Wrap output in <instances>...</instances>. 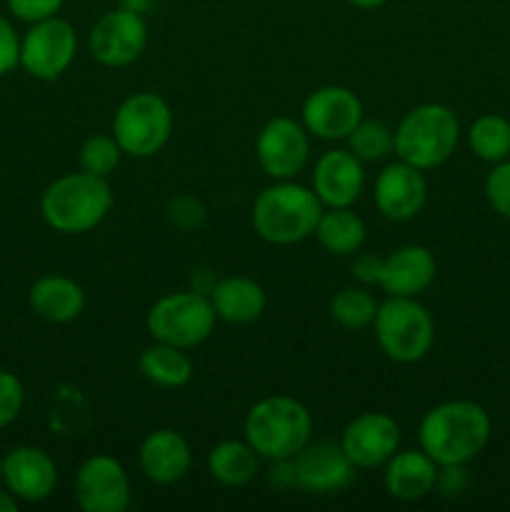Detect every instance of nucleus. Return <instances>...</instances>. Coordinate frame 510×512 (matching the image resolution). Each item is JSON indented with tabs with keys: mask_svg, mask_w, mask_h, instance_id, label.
I'll list each match as a JSON object with an SVG mask.
<instances>
[{
	"mask_svg": "<svg viewBox=\"0 0 510 512\" xmlns=\"http://www.w3.org/2000/svg\"><path fill=\"white\" fill-rule=\"evenodd\" d=\"M425 198H428V183H425L423 170L405 160L385 165L375 178V208L383 218L395 220V223L413 220L423 210Z\"/></svg>",
	"mask_w": 510,
	"mask_h": 512,
	"instance_id": "obj_16",
	"label": "nucleus"
},
{
	"mask_svg": "<svg viewBox=\"0 0 510 512\" xmlns=\"http://www.w3.org/2000/svg\"><path fill=\"white\" fill-rule=\"evenodd\" d=\"M25 388L20 378L10 370H0V430L13 425L23 413Z\"/></svg>",
	"mask_w": 510,
	"mask_h": 512,
	"instance_id": "obj_33",
	"label": "nucleus"
},
{
	"mask_svg": "<svg viewBox=\"0 0 510 512\" xmlns=\"http://www.w3.org/2000/svg\"><path fill=\"white\" fill-rule=\"evenodd\" d=\"M348 3L355 5V8H360V10H375V8H380V5L388 3V0H348Z\"/></svg>",
	"mask_w": 510,
	"mask_h": 512,
	"instance_id": "obj_39",
	"label": "nucleus"
},
{
	"mask_svg": "<svg viewBox=\"0 0 510 512\" xmlns=\"http://www.w3.org/2000/svg\"><path fill=\"white\" fill-rule=\"evenodd\" d=\"M438 263L425 245H400L383 258L380 288L388 298H418L433 285Z\"/></svg>",
	"mask_w": 510,
	"mask_h": 512,
	"instance_id": "obj_19",
	"label": "nucleus"
},
{
	"mask_svg": "<svg viewBox=\"0 0 510 512\" xmlns=\"http://www.w3.org/2000/svg\"><path fill=\"white\" fill-rule=\"evenodd\" d=\"M138 463L150 483L175 485L188 475L190 465H193V453H190L188 440L178 430L160 428L140 443Z\"/></svg>",
	"mask_w": 510,
	"mask_h": 512,
	"instance_id": "obj_20",
	"label": "nucleus"
},
{
	"mask_svg": "<svg viewBox=\"0 0 510 512\" xmlns=\"http://www.w3.org/2000/svg\"><path fill=\"white\" fill-rule=\"evenodd\" d=\"M75 500L85 512H125L130 505V478L113 455H90L75 473Z\"/></svg>",
	"mask_w": 510,
	"mask_h": 512,
	"instance_id": "obj_13",
	"label": "nucleus"
},
{
	"mask_svg": "<svg viewBox=\"0 0 510 512\" xmlns=\"http://www.w3.org/2000/svg\"><path fill=\"white\" fill-rule=\"evenodd\" d=\"M490 430L493 423L483 405L473 400H448L430 408L420 420V450L428 453L438 468L465 465L483 453L490 443Z\"/></svg>",
	"mask_w": 510,
	"mask_h": 512,
	"instance_id": "obj_1",
	"label": "nucleus"
},
{
	"mask_svg": "<svg viewBox=\"0 0 510 512\" xmlns=\"http://www.w3.org/2000/svg\"><path fill=\"white\" fill-rule=\"evenodd\" d=\"M208 298L218 320H225L230 325L255 323L268 305L263 285L245 275H228V278L218 280L210 288Z\"/></svg>",
	"mask_w": 510,
	"mask_h": 512,
	"instance_id": "obj_23",
	"label": "nucleus"
},
{
	"mask_svg": "<svg viewBox=\"0 0 510 512\" xmlns=\"http://www.w3.org/2000/svg\"><path fill=\"white\" fill-rule=\"evenodd\" d=\"M363 120V103L345 85H323L305 98L300 123L318 140H348Z\"/></svg>",
	"mask_w": 510,
	"mask_h": 512,
	"instance_id": "obj_12",
	"label": "nucleus"
},
{
	"mask_svg": "<svg viewBox=\"0 0 510 512\" xmlns=\"http://www.w3.org/2000/svg\"><path fill=\"white\" fill-rule=\"evenodd\" d=\"M3 483L20 503H43L58 488V465L35 445H20L3 458Z\"/></svg>",
	"mask_w": 510,
	"mask_h": 512,
	"instance_id": "obj_17",
	"label": "nucleus"
},
{
	"mask_svg": "<svg viewBox=\"0 0 510 512\" xmlns=\"http://www.w3.org/2000/svg\"><path fill=\"white\" fill-rule=\"evenodd\" d=\"M215 320L218 315L208 295L198 290H183V293H168L155 300L153 308L148 310L145 325H148L150 338L158 343L193 350L213 335Z\"/></svg>",
	"mask_w": 510,
	"mask_h": 512,
	"instance_id": "obj_7",
	"label": "nucleus"
},
{
	"mask_svg": "<svg viewBox=\"0 0 510 512\" xmlns=\"http://www.w3.org/2000/svg\"><path fill=\"white\" fill-rule=\"evenodd\" d=\"M310 155V135L288 115L270 118L255 138V160L270 180H293Z\"/></svg>",
	"mask_w": 510,
	"mask_h": 512,
	"instance_id": "obj_10",
	"label": "nucleus"
},
{
	"mask_svg": "<svg viewBox=\"0 0 510 512\" xmlns=\"http://www.w3.org/2000/svg\"><path fill=\"white\" fill-rule=\"evenodd\" d=\"M28 305L45 323H73L85 310V290L68 275H43L30 285Z\"/></svg>",
	"mask_w": 510,
	"mask_h": 512,
	"instance_id": "obj_22",
	"label": "nucleus"
},
{
	"mask_svg": "<svg viewBox=\"0 0 510 512\" xmlns=\"http://www.w3.org/2000/svg\"><path fill=\"white\" fill-rule=\"evenodd\" d=\"M378 300L373 298L365 285H350V288L338 290L330 300V315L338 325L348 330L373 328L375 313H378Z\"/></svg>",
	"mask_w": 510,
	"mask_h": 512,
	"instance_id": "obj_28",
	"label": "nucleus"
},
{
	"mask_svg": "<svg viewBox=\"0 0 510 512\" xmlns=\"http://www.w3.org/2000/svg\"><path fill=\"white\" fill-rule=\"evenodd\" d=\"M65 0H5L13 18L23 20V23H38V20L53 18L60 13Z\"/></svg>",
	"mask_w": 510,
	"mask_h": 512,
	"instance_id": "obj_34",
	"label": "nucleus"
},
{
	"mask_svg": "<svg viewBox=\"0 0 510 512\" xmlns=\"http://www.w3.org/2000/svg\"><path fill=\"white\" fill-rule=\"evenodd\" d=\"M120 8H128L133 13L145 15L150 8H153V0H120Z\"/></svg>",
	"mask_w": 510,
	"mask_h": 512,
	"instance_id": "obj_38",
	"label": "nucleus"
},
{
	"mask_svg": "<svg viewBox=\"0 0 510 512\" xmlns=\"http://www.w3.org/2000/svg\"><path fill=\"white\" fill-rule=\"evenodd\" d=\"M468 148L485 163H500L510 158V120L498 113L475 118L468 128Z\"/></svg>",
	"mask_w": 510,
	"mask_h": 512,
	"instance_id": "obj_27",
	"label": "nucleus"
},
{
	"mask_svg": "<svg viewBox=\"0 0 510 512\" xmlns=\"http://www.w3.org/2000/svg\"><path fill=\"white\" fill-rule=\"evenodd\" d=\"M243 433L263 460H290L313 438V415L290 395H270L248 410Z\"/></svg>",
	"mask_w": 510,
	"mask_h": 512,
	"instance_id": "obj_4",
	"label": "nucleus"
},
{
	"mask_svg": "<svg viewBox=\"0 0 510 512\" xmlns=\"http://www.w3.org/2000/svg\"><path fill=\"white\" fill-rule=\"evenodd\" d=\"M355 465L343 453L340 443H313L310 440L293 458L295 488L308 495H335L348 488L355 478Z\"/></svg>",
	"mask_w": 510,
	"mask_h": 512,
	"instance_id": "obj_15",
	"label": "nucleus"
},
{
	"mask_svg": "<svg viewBox=\"0 0 510 512\" xmlns=\"http://www.w3.org/2000/svg\"><path fill=\"white\" fill-rule=\"evenodd\" d=\"M173 133V110L160 95L133 93L118 105L113 115V138L123 155L153 158Z\"/></svg>",
	"mask_w": 510,
	"mask_h": 512,
	"instance_id": "obj_8",
	"label": "nucleus"
},
{
	"mask_svg": "<svg viewBox=\"0 0 510 512\" xmlns=\"http://www.w3.org/2000/svg\"><path fill=\"white\" fill-rule=\"evenodd\" d=\"M323 203L313 188L295 180H273L253 203V228L270 245H298L315 233Z\"/></svg>",
	"mask_w": 510,
	"mask_h": 512,
	"instance_id": "obj_3",
	"label": "nucleus"
},
{
	"mask_svg": "<svg viewBox=\"0 0 510 512\" xmlns=\"http://www.w3.org/2000/svg\"><path fill=\"white\" fill-rule=\"evenodd\" d=\"M365 185L363 160L348 148L328 150L313 168V190L325 208H350Z\"/></svg>",
	"mask_w": 510,
	"mask_h": 512,
	"instance_id": "obj_18",
	"label": "nucleus"
},
{
	"mask_svg": "<svg viewBox=\"0 0 510 512\" xmlns=\"http://www.w3.org/2000/svg\"><path fill=\"white\" fill-rule=\"evenodd\" d=\"M115 203L108 178L85 170L55 178L40 195V215L45 223L63 235H83L108 218Z\"/></svg>",
	"mask_w": 510,
	"mask_h": 512,
	"instance_id": "obj_2",
	"label": "nucleus"
},
{
	"mask_svg": "<svg viewBox=\"0 0 510 512\" xmlns=\"http://www.w3.org/2000/svg\"><path fill=\"white\" fill-rule=\"evenodd\" d=\"M78 53L75 28L60 15L30 23L20 38V68L35 80H58Z\"/></svg>",
	"mask_w": 510,
	"mask_h": 512,
	"instance_id": "obj_9",
	"label": "nucleus"
},
{
	"mask_svg": "<svg viewBox=\"0 0 510 512\" xmlns=\"http://www.w3.org/2000/svg\"><path fill=\"white\" fill-rule=\"evenodd\" d=\"M400 445V425L385 413H360L345 425L340 448L358 470H373L388 463Z\"/></svg>",
	"mask_w": 510,
	"mask_h": 512,
	"instance_id": "obj_14",
	"label": "nucleus"
},
{
	"mask_svg": "<svg viewBox=\"0 0 510 512\" xmlns=\"http://www.w3.org/2000/svg\"><path fill=\"white\" fill-rule=\"evenodd\" d=\"M0 480H3V458H0Z\"/></svg>",
	"mask_w": 510,
	"mask_h": 512,
	"instance_id": "obj_40",
	"label": "nucleus"
},
{
	"mask_svg": "<svg viewBox=\"0 0 510 512\" xmlns=\"http://www.w3.org/2000/svg\"><path fill=\"white\" fill-rule=\"evenodd\" d=\"M260 458L248 440H220L208 453V473L223 488H243L260 473Z\"/></svg>",
	"mask_w": 510,
	"mask_h": 512,
	"instance_id": "obj_24",
	"label": "nucleus"
},
{
	"mask_svg": "<svg viewBox=\"0 0 510 512\" xmlns=\"http://www.w3.org/2000/svg\"><path fill=\"white\" fill-rule=\"evenodd\" d=\"M165 215H168V220L175 228L185 230V233L203 228L205 218H208L205 205L195 200L193 195H175V198H170L168 205H165Z\"/></svg>",
	"mask_w": 510,
	"mask_h": 512,
	"instance_id": "obj_31",
	"label": "nucleus"
},
{
	"mask_svg": "<svg viewBox=\"0 0 510 512\" xmlns=\"http://www.w3.org/2000/svg\"><path fill=\"white\" fill-rule=\"evenodd\" d=\"M313 235L330 255H355L365 243V223L350 208H328L320 215Z\"/></svg>",
	"mask_w": 510,
	"mask_h": 512,
	"instance_id": "obj_26",
	"label": "nucleus"
},
{
	"mask_svg": "<svg viewBox=\"0 0 510 512\" xmlns=\"http://www.w3.org/2000/svg\"><path fill=\"white\" fill-rule=\"evenodd\" d=\"M460 143V120L448 105L423 103L408 110L395 128L398 160L425 170H435L453 158Z\"/></svg>",
	"mask_w": 510,
	"mask_h": 512,
	"instance_id": "obj_5",
	"label": "nucleus"
},
{
	"mask_svg": "<svg viewBox=\"0 0 510 512\" xmlns=\"http://www.w3.org/2000/svg\"><path fill=\"white\" fill-rule=\"evenodd\" d=\"M373 330L385 358L400 365L423 360L435 343L433 315L415 298H388L380 303Z\"/></svg>",
	"mask_w": 510,
	"mask_h": 512,
	"instance_id": "obj_6",
	"label": "nucleus"
},
{
	"mask_svg": "<svg viewBox=\"0 0 510 512\" xmlns=\"http://www.w3.org/2000/svg\"><path fill=\"white\" fill-rule=\"evenodd\" d=\"M138 368L145 380L168 390L185 388L193 378V363H190L188 353L175 345L158 343V340H153V345L140 353Z\"/></svg>",
	"mask_w": 510,
	"mask_h": 512,
	"instance_id": "obj_25",
	"label": "nucleus"
},
{
	"mask_svg": "<svg viewBox=\"0 0 510 512\" xmlns=\"http://www.w3.org/2000/svg\"><path fill=\"white\" fill-rule=\"evenodd\" d=\"M485 198L500 218L510 220V158L493 165L485 178Z\"/></svg>",
	"mask_w": 510,
	"mask_h": 512,
	"instance_id": "obj_32",
	"label": "nucleus"
},
{
	"mask_svg": "<svg viewBox=\"0 0 510 512\" xmlns=\"http://www.w3.org/2000/svg\"><path fill=\"white\" fill-rule=\"evenodd\" d=\"M148 45V25L140 13L115 8L100 15L90 28V55L105 68H125L143 55Z\"/></svg>",
	"mask_w": 510,
	"mask_h": 512,
	"instance_id": "obj_11",
	"label": "nucleus"
},
{
	"mask_svg": "<svg viewBox=\"0 0 510 512\" xmlns=\"http://www.w3.org/2000/svg\"><path fill=\"white\" fill-rule=\"evenodd\" d=\"M350 273H353V280L360 285H378L380 273H383V258L375 253H360L353 258V265H350Z\"/></svg>",
	"mask_w": 510,
	"mask_h": 512,
	"instance_id": "obj_36",
	"label": "nucleus"
},
{
	"mask_svg": "<svg viewBox=\"0 0 510 512\" xmlns=\"http://www.w3.org/2000/svg\"><path fill=\"white\" fill-rule=\"evenodd\" d=\"M20 500L8 488L0 490V512H18Z\"/></svg>",
	"mask_w": 510,
	"mask_h": 512,
	"instance_id": "obj_37",
	"label": "nucleus"
},
{
	"mask_svg": "<svg viewBox=\"0 0 510 512\" xmlns=\"http://www.w3.org/2000/svg\"><path fill=\"white\" fill-rule=\"evenodd\" d=\"M348 150L363 163H380L395 153V130L383 120H360L348 135Z\"/></svg>",
	"mask_w": 510,
	"mask_h": 512,
	"instance_id": "obj_29",
	"label": "nucleus"
},
{
	"mask_svg": "<svg viewBox=\"0 0 510 512\" xmlns=\"http://www.w3.org/2000/svg\"><path fill=\"white\" fill-rule=\"evenodd\" d=\"M438 463L423 450H398L385 463L383 483L390 498L418 503L428 498L438 485Z\"/></svg>",
	"mask_w": 510,
	"mask_h": 512,
	"instance_id": "obj_21",
	"label": "nucleus"
},
{
	"mask_svg": "<svg viewBox=\"0 0 510 512\" xmlns=\"http://www.w3.org/2000/svg\"><path fill=\"white\" fill-rule=\"evenodd\" d=\"M120 158H123V150H120L113 133H100L90 135V138L80 145L78 163L80 170H85V173L98 175V178H110V175L115 173V168L120 165Z\"/></svg>",
	"mask_w": 510,
	"mask_h": 512,
	"instance_id": "obj_30",
	"label": "nucleus"
},
{
	"mask_svg": "<svg viewBox=\"0 0 510 512\" xmlns=\"http://www.w3.org/2000/svg\"><path fill=\"white\" fill-rule=\"evenodd\" d=\"M20 65V35L13 23L0 13V78Z\"/></svg>",
	"mask_w": 510,
	"mask_h": 512,
	"instance_id": "obj_35",
	"label": "nucleus"
}]
</instances>
